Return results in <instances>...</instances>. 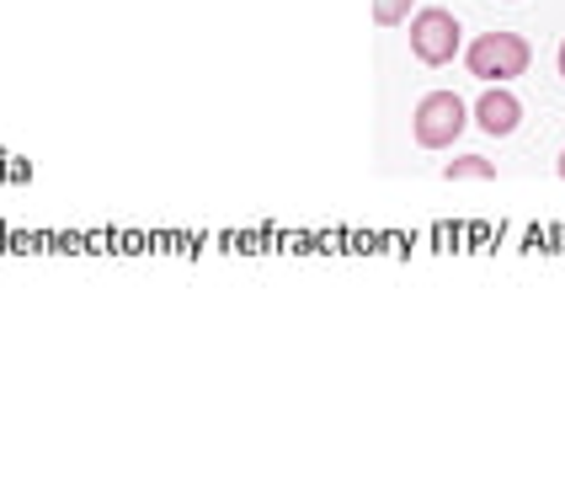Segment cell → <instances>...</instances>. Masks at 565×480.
<instances>
[{"mask_svg":"<svg viewBox=\"0 0 565 480\" xmlns=\"http://www.w3.org/2000/svg\"><path fill=\"white\" fill-rule=\"evenodd\" d=\"M465 64H470L475 81L502 86V81H518L534 64V49H529L523 32H480L470 49H465Z\"/></svg>","mask_w":565,"mask_h":480,"instance_id":"1","label":"cell"},{"mask_svg":"<svg viewBox=\"0 0 565 480\" xmlns=\"http://www.w3.org/2000/svg\"><path fill=\"white\" fill-rule=\"evenodd\" d=\"M465 128H470V107L454 92H427L416 102V113H411V139L422 150H448Z\"/></svg>","mask_w":565,"mask_h":480,"instance_id":"2","label":"cell"},{"mask_svg":"<svg viewBox=\"0 0 565 480\" xmlns=\"http://www.w3.org/2000/svg\"><path fill=\"white\" fill-rule=\"evenodd\" d=\"M459 43H465V32H459V17L448 11V6H422L416 17H411V54L422 64H454L459 54Z\"/></svg>","mask_w":565,"mask_h":480,"instance_id":"3","label":"cell"},{"mask_svg":"<svg viewBox=\"0 0 565 480\" xmlns=\"http://www.w3.org/2000/svg\"><path fill=\"white\" fill-rule=\"evenodd\" d=\"M475 128H480V134H491V139L518 134V128H523V102L507 92V86H491V92L475 102Z\"/></svg>","mask_w":565,"mask_h":480,"instance_id":"4","label":"cell"},{"mask_svg":"<svg viewBox=\"0 0 565 480\" xmlns=\"http://www.w3.org/2000/svg\"><path fill=\"white\" fill-rule=\"evenodd\" d=\"M443 177H448V182H491V177H497V160H486V156H454Z\"/></svg>","mask_w":565,"mask_h":480,"instance_id":"5","label":"cell"},{"mask_svg":"<svg viewBox=\"0 0 565 480\" xmlns=\"http://www.w3.org/2000/svg\"><path fill=\"white\" fill-rule=\"evenodd\" d=\"M369 11H374L379 28H401V22H411L416 0H369Z\"/></svg>","mask_w":565,"mask_h":480,"instance_id":"6","label":"cell"},{"mask_svg":"<svg viewBox=\"0 0 565 480\" xmlns=\"http://www.w3.org/2000/svg\"><path fill=\"white\" fill-rule=\"evenodd\" d=\"M561 81H565V43H561Z\"/></svg>","mask_w":565,"mask_h":480,"instance_id":"7","label":"cell"},{"mask_svg":"<svg viewBox=\"0 0 565 480\" xmlns=\"http://www.w3.org/2000/svg\"><path fill=\"white\" fill-rule=\"evenodd\" d=\"M555 171H561V177H565V150H561V166H555Z\"/></svg>","mask_w":565,"mask_h":480,"instance_id":"8","label":"cell"}]
</instances>
